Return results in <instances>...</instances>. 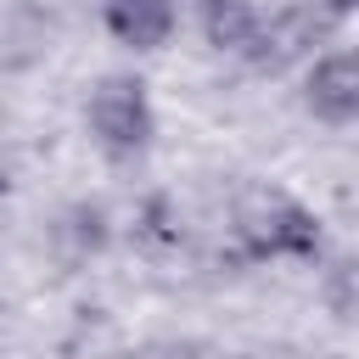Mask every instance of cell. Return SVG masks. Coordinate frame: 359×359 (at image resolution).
<instances>
[{
	"label": "cell",
	"instance_id": "1",
	"mask_svg": "<svg viewBox=\"0 0 359 359\" xmlns=\"http://www.w3.org/2000/svg\"><path fill=\"white\" fill-rule=\"evenodd\" d=\"M236 236L247 258H303L320 247V224L309 208H297L286 191H247L236 208Z\"/></svg>",
	"mask_w": 359,
	"mask_h": 359
},
{
	"label": "cell",
	"instance_id": "4",
	"mask_svg": "<svg viewBox=\"0 0 359 359\" xmlns=\"http://www.w3.org/2000/svg\"><path fill=\"white\" fill-rule=\"evenodd\" d=\"M101 17H107V34H112L118 45H135V50L168 45V34H174V22H180L174 0H107Z\"/></svg>",
	"mask_w": 359,
	"mask_h": 359
},
{
	"label": "cell",
	"instance_id": "3",
	"mask_svg": "<svg viewBox=\"0 0 359 359\" xmlns=\"http://www.w3.org/2000/svg\"><path fill=\"white\" fill-rule=\"evenodd\" d=\"M309 107L325 123H348L359 112V62H353V50H331V56L314 62V73H309Z\"/></svg>",
	"mask_w": 359,
	"mask_h": 359
},
{
	"label": "cell",
	"instance_id": "6",
	"mask_svg": "<svg viewBox=\"0 0 359 359\" xmlns=\"http://www.w3.org/2000/svg\"><path fill=\"white\" fill-rule=\"evenodd\" d=\"M123 359H202V353L185 348V342H140V348H129Z\"/></svg>",
	"mask_w": 359,
	"mask_h": 359
},
{
	"label": "cell",
	"instance_id": "7",
	"mask_svg": "<svg viewBox=\"0 0 359 359\" xmlns=\"http://www.w3.org/2000/svg\"><path fill=\"white\" fill-rule=\"evenodd\" d=\"M325 6H331V11H348V6H353V0H325Z\"/></svg>",
	"mask_w": 359,
	"mask_h": 359
},
{
	"label": "cell",
	"instance_id": "2",
	"mask_svg": "<svg viewBox=\"0 0 359 359\" xmlns=\"http://www.w3.org/2000/svg\"><path fill=\"white\" fill-rule=\"evenodd\" d=\"M90 129L107 151H140L151 140V101H146V84L129 79V73H112L95 84L90 95Z\"/></svg>",
	"mask_w": 359,
	"mask_h": 359
},
{
	"label": "cell",
	"instance_id": "5",
	"mask_svg": "<svg viewBox=\"0 0 359 359\" xmlns=\"http://www.w3.org/2000/svg\"><path fill=\"white\" fill-rule=\"evenodd\" d=\"M258 6L252 0H202V34H208V45H219V50H252V39H258Z\"/></svg>",
	"mask_w": 359,
	"mask_h": 359
}]
</instances>
